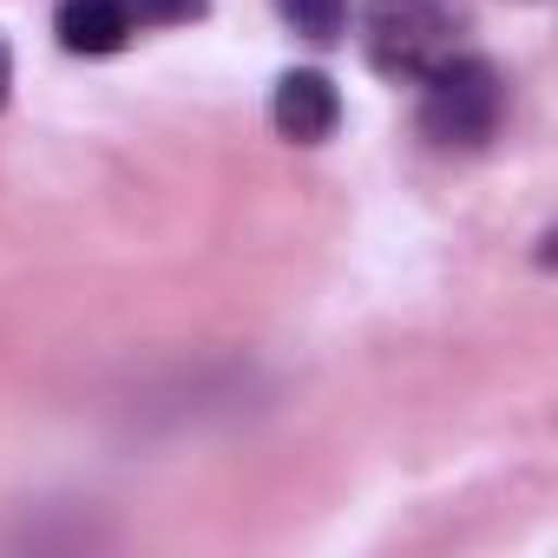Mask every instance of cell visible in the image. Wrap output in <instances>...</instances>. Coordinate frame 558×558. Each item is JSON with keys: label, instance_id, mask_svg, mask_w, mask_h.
Wrapping results in <instances>:
<instances>
[{"label": "cell", "instance_id": "cell-1", "mask_svg": "<svg viewBox=\"0 0 558 558\" xmlns=\"http://www.w3.org/2000/svg\"><path fill=\"white\" fill-rule=\"evenodd\" d=\"M466 0H368L362 8L368 66L395 86H421L434 66L466 53Z\"/></svg>", "mask_w": 558, "mask_h": 558}, {"label": "cell", "instance_id": "cell-2", "mask_svg": "<svg viewBox=\"0 0 558 558\" xmlns=\"http://www.w3.org/2000/svg\"><path fill=\"white\" fill-rule=\"evenodd\" d=\"M506 119V80L473 47L421 80V138L440 151H480Z\"/></svg>", "mask_w": 558, "mask_h": 558}, {"label": "cell", "instance_id": "cell-3", "mask_svg": "<svg viewBox=\"0 0 558 558\" xmlns=\"http://www.w3.org/2000/svg\"><path fill=\"white\" fill-rule=\"evenodd\" d=\"M269 119H276V132H283L290 145H323L342 125V93H336L329 73L290 66L283 80H276V93H269Z\"/></svg>", "mask_w": 558, "mask_h": 558}, {"label": "cell", "instance_id": "cell-4", "mask_svg": "<svg viewBox=\"0 0 558 558\" xmlns=\"http://www.w3.org/2000/svg\"><path fill=\"white\" fill-rule=\"evenodd\" d=\"M53 34L66 53H119L138 34V21L125 14V0H60Z\"/></svg>", "mask_w": 558, "mask_h": 558}, {"label": "cell", "instance_id": "cell-5", "mask_svg": "<svg viewBox=\"0 0 558 558\" xmlns=\"http://www.w3.org/2000/svg\"><path fill=\"white\" fill-rule=\"evenodd\" d=\"M276 8H283V21L303 40H316V47H329V40L349 34V0H276Z\"/></svg>", "mask_w": 558, "mask_h": 558}, {"label": "cell", "instance_id": "cell-6", "mask_svg": "<svg viewBox=\"0 0 558 558\" xmlns=\"http://www.w3.org/2000/svg\"><path fill=\"white\" fill-rule=\"evenodd\" d=\"M125 14L138 27H184V21H204V0H125Z\"/></svg>", "mask_w": 558, "mask_h": 558}, {"label": "cell", "instance_id": "cell-7", "mask_svg": "<svg viewBox=\"0 0 558 558\" xmlns=\"http://www.w3.org/2000/svg\"><path fill=\"white\" fill-rule=\"evenodd\" d=\"M8 86H14V53H8V40H0V106H8Z\"/></svg>", "mask_w": 558, "mask_h": 558}]
</instances>
